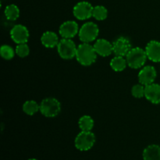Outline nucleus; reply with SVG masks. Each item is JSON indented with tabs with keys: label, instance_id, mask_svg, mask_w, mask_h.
<instances>
[{
	"label": "nucleus",
	"instance_id": "25",
	"mask_svg": "<svg viewBox=\"0 0 160 160\" xmlns=\"http://www.w3.org/2000/svg\"><path fill=\"white\" fill-rule=\"evenodd\" d=\"M28 160H38V159H28Z\"/></svg>",
	"mask_w": 160,
	"mask_h": 160
},
{
	"label": "nucleus",
	"instance_id": "13",
	"mask_svg": "<svg viewBox=\"0 0 160 160\" xmlns=\"http://www.w3.org/2000/svg\"><path fill=\"white\" fill-rule=\"evenodd\" d=\"M93 46L97 55H99L103 57L110 56L113 52L112 44H111V42L106 39H98L95 42Z\"/></svg>",
	"mask_w": 160,
	"mask_h": 160
},
{
	"label": "nucleus",
	"instance_id": "2",
	"mask_svg": "<svg viewBox=\"0 0 160 160\" xmlns=\"http://www.w3.org/2000/svg\"><path fill=\"white\" fill-rule=\"evenodd\" d=\"M147 59L146 52L140 47L132 48L126 56L128 65L132 69H139L143 67Z\"/></svg>",
	"mask_w": 160,
	"mask_h": 160
},
{
	"label": "nucleus",
	"instance_id": "12",
	"mask_svg": "<svg viewBox=\"0 0 160 160\" xmlns=\"http://www.w3.org/2000/svg\"><path fill=\"white\" fill-rule=\"evenodd\" d=\"M145 97L153 104L160 103V84L152 83L145 86Z\"/></svg>",
	"mask_w": 160,
	"mask_h": 160
},
{
	"label": "nucleus",
	"instance_id": "14",
	"mask_svg": "<svg viewBox=\"0 0 160 160\" xmlns=\"http://www.w3.org/2000/svg\"><path fill=\"white\" fill-rule=\"evenodd\" d=\"M147 57L154 62H160V42L150 41L145 48Z\"/></svg>",
	"mask_w": 160,
	"mask_h": 160
},
{
	"label": "nucleus",
	"instance_id": "16",
	"mask_svg": "<svg viewBox=\"0 0 160 160\" xmlns=\"http://www.w3.org/2000/svg\"><path fill=\"white\" fill-rule=\"evenodd\" d=\"M144 160H160V146L158 145H150L144 149Z\"/></svg>",
	"mask_w": 160,
	"mask_h": 160
},
{
	"label": "nucleus",
	"instance_id": "23",
	"mask_svg": "<svg viewBox=\"0 0 160 160\" xmlns=\"http://www.w3.org/2000/svg\"><path fill=\"white\" fill-rule=\"evenodd\" d=\"M16 53L18 56L21 58H25L29 55L30 48L26 43L18 44L16 47Z\"/></svg>",
	"mask_w": 160,
	"mask_h": 160
},
{
	"label": "nucleus",
	"instance_id": "11",
	"mask_svg": "<svg viewBox=\"0 0 160 160\" xmlns=\"http://www.w3.org/2000/svg\"><path fill=\"white\" fill-rule=\"evenodd\" d=\"M59 32L63 38H72L79 33L78 24L73 20H68L61 24Z\"/></svg>",
	"mask_w": 160,
	"mask_h": 160
},
{
	"label": "nucleus",
	"instance_id": "21",
	"mask_svg": "<svg viewBox=\"0 0 160 160\" xmlns=\"http://www.w3.org/2000/svg\"><path fill=\"white\" fill-rule=\"evenodd\" d=\"M108 16V10L105 6H96L93 8L92 17L97 20H106Z\"/></svg>",
	"mask_w": 160,
	"mask_h": 160
},
{
	"label": "nucleus",
	"instance_id": "20",
	"mask_svg": "<svg viewBox=\"0 0 160 160\" xmlns=\"http://www.w3.org/2000/svg\"><path fill=\"white\" fill-rule=\"evenodd\" d=\"M4 13L7 20L14 21V20H17L18 17H20V9L16 5L10 4L6 6Z\"/></svg>",
	"mask_w": 160,
	"mask_h": 160
},
{
	"label": "nucleus",
	"instance_id": "4",
	"mask_svg": "<svg viewBox=\"0 0 160 160\" xmlns=\"http://www.w3.org/2000/svg\"><path fill=\"white\" fill-rule=\"evenodd\" d=\"M99 29L93 22H87L84 23L79 30V38L84 43H90L94 42L98 37Z\"/></svg>",
	"mask_w": 160,
	"mask_h": 160
},
{
	"label": "nucleus",
	"instance_id": "18",
	"mask_svg": "<svg viewBox=\"0 0 160 160\" xmlns=\"http://www.w3.org/2000/svg\"><path fill=\"white\" fill-rule=\"evenodd\" d=\"M78 125L81 131H92L94 128V120L90 116L84 115L80 118Z\"/></svg>",
	"mask_w": 160,
	"mask_h": 160
},
{
	"label": "nucleus",
	"instance_id": "7",
	"mask_svg": "<svg viewBox=\"0 0 160 160\" xmlns=\"http://www.w3.org/2000/svg\"><path fill=\"white\" fill-rule=\"evenodd\" d=\"M93 6L90 2L86 1L80 2L77 3L73 7V12L74 17L80 20H84L92 17Z\"/></svg>",
	"mask_w": 160,
	"mask_h": 160
},
{
	"label": "nucleus",
	"instance_id": "17",
	"mask_svg": "<svg viewBox=\"0 0 160 160\" xmlns=\"http://www.w3.org/2000/svg\"><path fill=\"white\" fill-rule=\"evenodd\" d=\"M128 62H127L126 59L123 58V56H116L115 57L112 58L110 62V67L114 71L120 72L123 71L126 68Z\"/></svg>",
	"mask_w": 160,
	"mask_h": 160
},
{
	"label": "nucleus",
	"instance_id": "22",
	"mask_svg": "<svg viewBox=\"0 0 160 160\" xmlns=\"http://www.w3.org/2000/svg\"><path fill=\"white\" fill-rule=\"evenodd\" d=\"M0 54L3 59H6V60H9L14 57L15 52L12 49V47L9 46V45H2L1 48H0Z\"/></svg>",
	"mask_w": 160,
	"mask_h": 160
},
{
	"label": "nucleus",
	"instance_id": "3",
	"mask_svg": "<svg viewBox=\"0 0 160 160\" xmlns=\"http://www.w3.org/2000/svg\"><path fill=\"white\" fill-rule=\"evenodd\" d=\"M60 102L56 98L50 97L42 101L40 104V112L45 117H55L60 112Z\"/></svg>",
	"mask_w": 160,
	"mask_h": 160
},
{
	"label": "nucleus",
	"instance_id": "8",
	"mask_svg": "<svg viewBox=\"0 0 160 160\" xmlns=\"http://www.w3.org/2000/svg\"><path fill=\"white\" fill-rule=\"evenodd\" d=\"M10 36L15 43H26L29 38V31L28 28L22 24H17L10 31Z\"/></svg>",
	"mask_w": 160,
	"mask_h": 160
},
{
	"label": "nucleus",
	"instance_id": "15",
	"mask_svg": "<svg viewBox=\"0 0 160 160\" xmlns=\"http://www.w3.org/2000/svg\"><path fill=\"white\" fill-rule=\"evenodd\" d=\"M42 44L46 48H54L59 44V38L57 34L53 31H45L41 38Z\"/></svg>",
	"mask_w": 160,
	"mask_h": 160
},
{
	"label": "nucleus",
	"instance_id": "19",
	"mask_svg": "<svg viewBox=\"0 0 160 160\" xmlns=\"http://www.w3.org/2000/svg\"><path fill=\"white\" fill-rule=\"evenodd\" d=\"M23 111L29 116H33L40 111V105L34 100H28L23 105Z\"/></svg>",
	"mask_w": 160,
	"mask_h": 160
},
{
	"label": "nucleus",
	"instance_id": "6",
	"mask_svg": "<svg viewBox=\"0 0 160 160\" xmlns=\"http://www.w3.org/2000/svg\"><path fill=\"white\" fill-rule=\"evenodd\" d=\"M95 136L92 131H81L75 138V147L80 151H88L94 146Z\"/></svg>",
	"mask_w": 160,
	"mask_h": 160
},
{
	"label": "nucleus",
	"instance_id": "1",
	"mask_svg": "<svg viewBox=\"0 0 160 160\" xmlns=\"http://www.w3.org/2000/svg\"><path fill=\"white\" fill-rule=\"evenodd\" d=\"M76 59L80 64L83 66H90L95 62L97 53L93 45L89 43H84L78 45L77 48Z\"/></svg>",
	"mask_w": 160,
	"mask_h": 160
},
{
	"label": "nucleus",
	"instance_id": "9",
	"mask_svg": "<svg viewBox=\"0 0 160 160\" xmlns=\"http://www.w3.org/2000/svg\"><path fill=\"white\" fill-rule=\"evenodd\" d=\"M156 76H157V73L155 67L152 66H146L140 70L138 78L140 84L146 86L154 83Z\"/></svg>",
	"mask_w": 160,
	"mask_h": 160
},
{
	"label": "nucleus",
	"instance_id": "5",
	"mask_svg": "<svg viewBox=\"0 0 160 160\" xmlns=\"http://www.w3.org/2000/svg\"><path fill=\"white\" fill-rule=\"evenodd\" d=\"M77 48L74 42L71 38H62L57 45L58 53L59 56L64 59H71L76 56Z\"/></svg>",
	"mask_w": 160,
	"mask_h": 160
},
{
	"label": "nucleus",
	"instance_id": "24",
	"mask_svg": "<svg viewBox=\"0 0 160 160\" xmlns=\"http://www.w3.org/2000/svg\"><path fill=\"white\" fill-rule=\"evenodd\" d=\"M131 94L136 98H142L145 96V86L142 84H135L131 88Z\"/></svg>",
	"mask_w": 160,
	"mask_h": 160
},
{
	"label": "nucleus",
	"instance_id": "10",
	"mask_svg": "<svg viewBox=\"0 0 160 160\" xmlns=\"http://www.w3.org/2000/svg\"><path fill=\"white\" fill-rule=\"evenodd\" d=\"M113 53L116 56H126L131 49V44L130 41L125 37H120L116 39L112 43Z\"/></svg>",
	"mask_w": 160,
	"mask_h": 160
}]
</instances>
